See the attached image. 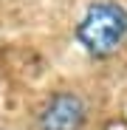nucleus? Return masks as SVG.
I'll list each match as a JSON object with an SVG mask.
<instances>
[{"mask_svg": "<svg viewBox=\"0 0 127 130\" xmlns=\"http://www.w3.org/2000/svg\"><path fill=\"white\" fill-rule=\"evenodd\" d=\"M76 42L96 59L119 54L127 42V9L116 0H93L74 26Z\"/></svg>", "mask_w": 127, "mask_h": 130, "instance_id": "f257e3e1", "label": "nucleus"}, {"mask_svg": "<svg viewBox=\"0 0 127 130\" xmlns=\"http://www.w3.org/2000/svg\"><path fill=\"white\" fill-rule=\"evenodd\" d=\"M90 102L79 88H57L37 105L31 130H85Z\"/></svg>", "mask_w": 127, "mask_h": 130, "instance_id": "f03ea898", "label": "nucleus"}, {"mask_svg": "<svg viewBox=\"0 0 127 130\" xmlns=\"http://www.w3.org/2000/svg\"><path fill=\"white\" fill-rule=\"evenodd\" d=\"M0 130H23V127H14V124H0Z\"/></svg>", "mask_w": 127, "mask_h": 130, "instance_id": "7ed1b4c3", "label": "nucleus"}]
</instances>
